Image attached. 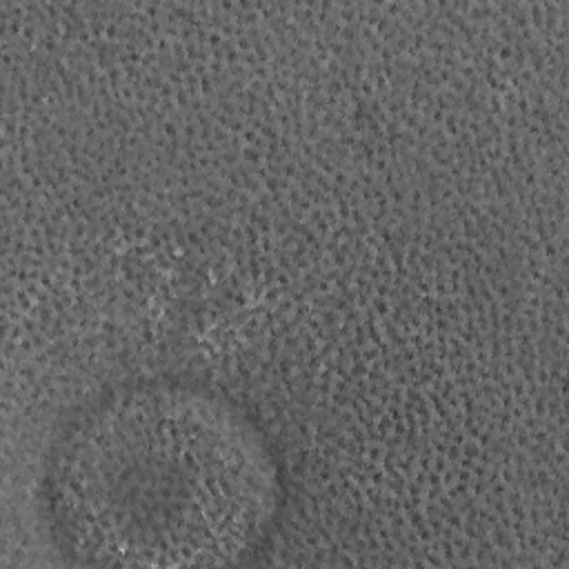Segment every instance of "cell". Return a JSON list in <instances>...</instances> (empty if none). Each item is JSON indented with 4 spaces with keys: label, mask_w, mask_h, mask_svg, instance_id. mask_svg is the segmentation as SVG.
I'll return each mask as SVG.
<instances>
[{
    "label": "cell",
    "mask_w": 569,
    "mask_h": 569,
    "mask_svg": "<svg viewBox=\"0 0 569 569\" xmlns=\"http://www.w3.org/2000/svg\"><path fill=\"white\" fill-rule=\"evenodd\" d=\"M71 427L49 500L67 549L87 562H231L273 516L278 478L264 442L209 393L140 385Z\"/></svg>",
    "instance_id": "obj_1"
}]
</instances>
